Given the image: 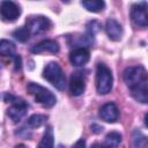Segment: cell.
<instances>
[{
	"instance_id": "cell-1",
	"label": "cell",
	"mask_w": 148,
	"mask_h": 148,
	"mask_svg": "<svg viewBox=\"0 0 148 148\" xmlns=\"http://www.w3.org/2000/svg\"><path fill=\"white\" fill-rule=\"evenodd\" d=\"M124 81L132 96L140 103L148 102V74L143 66H132L124 71Z\"/></svg>"
},
{
	"instance_id": "cell-2",
	"label": "cell",
	"mask_w": 148,
	"mask_h": 148,
	"mask_svg": "<svg viewBox=\"0 0 148 148\" xmlns=\"http://www.w3.org/2000/svg\"><path fill=\"white\" fill-rule=\"evenodd\" d=\"M43 77L59 90H64L66 87V77L58 62H54V61L49 62L44 67Z\"/></svg>"
},
{
	"instance_id": "cell-3",
	"label": "cell",
	"mask_w": 148,
	"mask_h": 148,
	"mask_svg": "<svg viewBox=\"0 0 148 148\" xmlns=\"http://www.w3.org/2000/svg\"><path fill=\"white\" fill-rule=\"evenodd\" d=\"M113 83V76L111 69L104 65L98 64L96 68V89L101 95H106L111 91Z\"/></svg>"
},
{
	"instance_id": "cell-4",
	"label": "cell",
	"mask_w": 148,
	"mask_h": 148,
	"mask_svg": "<svg viewBox=\"0 0 148 148\" xmlns=\"http://www.w3.org/2000/svg\"><path fill=\"white\" fill-rule=\"evenodd\" d=\"M27 90L28 92L34 96V98L36 99V102H38L39 104L46 106V108H51L56 104L57 102V98L56 96L46 88H44L43 86L40 84H37V83H29L27 86Z\"/></svg>"
},
{
	"instance_id": "cell-5",
	"label": "cell",
	"mask_w": 148,
	"mask_h": 148,
	"mask_svg": "<svg viewBox=\"0 0 148 148\" xmlns=\"http://www.w3.org/2000/svg\"><path fill=\"white\" fill-rule=\"evenodd\" d=\"M7 97L9 98L12 105L7 109V116L14 121V123H18L23 117L24 114L27 113V110H28V104L23 101V99H20L17 97H14V96H8Z\"/></svg>"
},
{
	"instance_id": "cell-6",
	"label": "cell",
	"mask_w": 148,
	"mask_h": 148,
	"mask_svg": "<svg viewBox=\"0 0 148 148\" xmlns=\"http://www.w3.org/2000/svg\"><path fill=\"white\" fill-rule=\"evenodd\" d=\"M25 28L28 29L30 36L39 35L51 28V21L45 16H31L27 20Z\"/></svg>"
},
{
	"instance_id": "cell-7",
	"label": "cell",
	"mask_w": 148,
	"mask_h": 148,
	"mask_svg": "<svg viewBox=\"0 0 148 148\" xmlns=\"http://www.w3.org/2000/svg\"><path fill=\"white\" fill-rule=\"evenodd\" d=\"M146 2L136 3L132 7L131 9V18L133 23L136 27L140 28H146L148 24V17H147V7Z\"/></svg>"
},
{
	"instance_id": "cell-8",
	"label": "cell",
	"mask_w": 148,
	"mask_h": 148,
	"mask_svg": "<svg viewBox=\"0 0 148 148\" xmlns=\"http://www.w3.org/2000/svg\"><path fill=\"white\" fill-rule=\"evenodd\" d=\"M21 14L17 3L13 1H2L0 3V15L5 21H15Z\"/></svg>"
},
{
	"instance_id": "cell-9",
	"label": "cell",
	"mask_w": 148,
	"mask_h": 148,
	"mask_svg": "<svg viewBox=\"0 0 148 148\" xmlns=\"http://www.w3.org/2000/svg\"><path fill=\"white\" fill-rule=\"evenodd\" d=\"M86 89V79L82 72H75L69 80V91L73 96H80Z\"/></svg>"
},
{
	"instance_id": "cell-10",
	"label": "cell",
	"mask_w": 148,
	"mask_h": 148,
	"mask_svg": "<svg viewBox=\"0 0 148 148\" xmlns=\"http://www.w3.org/2000/svg\"><path fill=\"white\" fill-rule=\"evenodd\" d=\"M99 117L106 123H114L119 117V110L114 103H105L99 108Z\"/></svg>"
},
{
	"instance_id": "cell-11",
	"label": "cell",
	"mask_w": 148,
	"mask_h": 148,
	"mask_svg": "<svg viewBox=\"0 0 148 148\" xmlns=\"http://www.w3.org/2000/svg\"><path fill=\"white\" fill-rule=\"evenodd\" d=\"M89 58H90V53L83 46L76 47L69 53V60L74 66H82L87 64Z\"/></svg>"
},
{
	"instance_id": "cell-12",
	"label": "cell",
	"mask_w": 148,
	"mask_h": 148,
	"mask_svg": "<svg viewBox=\"0 0 148 148\" xmlns=\"http://www.w3.org/2000/svg\"><path fill=\"white\" fill-rule=\"evenodd\" d=\"M105 31L110 39L119 40L123 35V27L116 18H109L105 23Z\"/></svg>"
},
{
	"instance_id": "cell-13",
	"label": "cell",
	"mask_w": 148,
	"mask_h": 148,
	"mask_svg": "<svg viewBox=\"0 0 148 148\" xmlns=\"http://www.w3.org/2000/svg\"><path fill=\"white\" fill-rule=\"evenodd\" d=\"M60 50L58 42L53 40V39H45L39 42L38 44H36L31 51L34 53H42V52H50V53H58Z\"/></svg>"
},
{
	"instance_id": "cell-14",
	"label": "cell",
	"mask_w": 148,
	"mask_h": 148,
	"mask_svg": "<svg viewBox=\"0 0 148 148\" xmlns=\"http://www.w3.org/2000/svg\"><path fill=\"white\" fill-rule=\"evenodd\" d=\"M15 51H16V47L13 42L8 39H0V56L14 58L16 56Z\"/></svg>"
},
{
	"instance_id": "cell-15",
	"label": "cell",
	"mask_w": 148,
	"mask_h": 148,
	"mask_svg": "<svg viewBox=\"0 0 148 148\" xmlns=\"http://www.w3.org/2000/svg\"><path fill=\"white\" fill-rule=\"evenodd\" d=\"M37 148H54V140H53V130L51 126H47Z\"/></svg>"
},
{
	"instance_id": "cell-16",
	"label": "cell",
	"mask_w": 148,
	"mask_h": 148,
	"mask_svg": "<svg viewBox=\"0 0 148 148\" xmlns=\"http://www.w3.org/2000/svg\"><path fill=\"white\" fill-rule=\"evenodd\" d=\"M132 143H133V148H148V139L139 130L133 131Z\"/></svg>"
},
{
	"instance_id": "cell-17",
	"label": "cell",
	"mask_w": 148,
	"mask_h": 148,
	"mask_svg": "<svg viewBox=\"0 0 148 148\" xmlns=\"http://www.w3.org/2000/svg\"><path fill=\"white\" fill-rule=\"evenodd\" d=\"M120 142H121L120 133H118V132H110V133L106 134L103 145L106 148H118Z\"/></svg>"
},
{
	"instance_id": "cell-18",
	"label": "cell",
	"mask_w": 148,
	"mask_h": 148,
	"mask_svg": "<svg viewBox=\"0 0 148 148\" xmlns=\"http://www.w3.org/2000/svg\"><path fill=\"white\" fill-rule=\"evenodd\" d=\"M81 3L87 10L92 13H98L103 10L105 7V2L102 0H86V1H82Z\"/></svg>"
},
{
	"instance_id": "cell-19",
	"label": "cell",
	"mask_w": 148,
	"mask_h": 148,
	"mask_svg": "<svg viewBox=\"0 0 148 148\" xmlns=\"http://www.w3.org/2000/svg\"><path fill=\"white\" fill-rule=\"evenodd\" d=\"M46 119H47V117L44 116V114H32L27 120V126H29L31 128L39 127V126H42L46 123Z\"/></svg>"
},
{
	"instance_id": "cell-20",
	"label": "cell",
	"mask_w": 148,
	"mask_h": 148,
	"mask_svg": "<svg viewBox=\"0 0 148 148\" xmlns=\"http://www.w3.org/2000/svg\"><path fill=\"white\" fill-rule=\"evenodd\" d=\"M13 37H15V39H17L21 43H25L30 38V34L25 27H21L13 32Z\"/></svg>"
},
{
	"instance_id": "cell-21",
	"label": "cell",
	"mask_w": 148,
	"mask_h": 148,
	"mask_svg": "<svg viewBox=\"0 0 148 148\" xmlns=\"http://www.w3.org/2000/svg\"><path fill=\"white\" fill-rule=\"evenodd\" d=\"M72 148H86V141H84V139L77 140V141L72 146Z\"/></svg>"
},
{
	"instance_id": "cell-22",
	"label": "cell",
	"mask_w": 148,
	"mask_h": 148,
	"mask_svg": "<svg viewBox=\"0 0 148 148\" xmlns=\"http://www.w3.org/2000/svg\"><path fill=\"white\" fill-rule=\"evenodd\" d=\"M14 61H15V69H20L21 68V58L20 56H15L14 57Z\"/></svg>"
},
{
	"instance_id": "cell-23",
	"label": "cell",
	"mask_w": 148,
	"mask_h": 148,
	"mask_svg": "<svg viewBox=\"0 0 148 148\" xmlns=\"http://www.w3.org/2000/svg\"><path fill=\"white\" fill-rule=\"evenodd\" d=\"M90 148H106L104 145H101V143H94Z\"/></svg>"
},
{
	"instance_id": "cell-24",
	"label": "cell",
	"mask_w": 148,
	"mask_h": 148,
	"mask_svg": "<svg viewBox=\"0 0 148 148\" xmlns=\"http://www.w3.org/2000/svg\"><path fill=\"white\" fill-rule=\"evenodd\" d=\"M15 148H28L27 146H24V145H17Z\"/></svg>"
}]
</instances>
